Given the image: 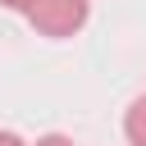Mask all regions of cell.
<instances>
[{"instance_id": "6da1fadb", "label": "cell", "mask_w": 146, "mask_h": 146, "mask_svg": "<svg viewBox=\"0 0 146 146\" xmlns=\"http://www.w3.org/2000/svg\"><path fill=\"white\" fill-rule=\"evenodd\" d=\"M87 14H91V0H32V9L23 14L41 36L50 41H64L73 32L87 27Z\"/></svg>"}, {"instance_id": "7a4b0ae2", "label": "cell", "mask_w": 146, "mask_h": 146, "mask_svg": "<svg viewBox=\"0 0 146 146\" xmlns=\"http://www.w3.org/2000/svg\"><path fill=\"white\" fill-rule=\"evenodd\" d=\"M123 132H128L132 146H146V91L128 105V114H123Z\"/></svg>"}, {"instance_id": "3957f363", "label": "cell", "mask_w": 146, "mask_h": 146, "mask_svg": "<svg viewBox=\"0 0 146 146\" xmlns=\"http://www.w3.org/2000/svg\"><path fill=\"white\" fill-rule=\"evenodd\" d=\"M36 146H73V141H68V137H59V132H50V137H41Z\"/></svg>"}, {"instance_id": "277c9868", "label": "cell", "mask_w": 146, "mask_h": 146, "mask_svg": "<svg viewBox=\"0 0 146 146\" xmlns=\"http://www.w3.org/2000/svg\"><path fill=\"white\" fill-rule=\"evenodd\" d=\"M0 5H5V9H14V14H27V9H32V0H0Z\"/></svg>"}, {"instance_id": "5b68a950", "label": "cell", "mask_w": 146, "mask_h": 146, "mask_svg": "<svg viewBox=\"0 0 146 146\" xmlns=\"http://www.w3.org/2000/svg\"><path fill=\"white\" fill-rule=\"evenodd\" d=\"M0 146H27V141H23L18 132H0Z\"/></svg>"}]
</instances>
